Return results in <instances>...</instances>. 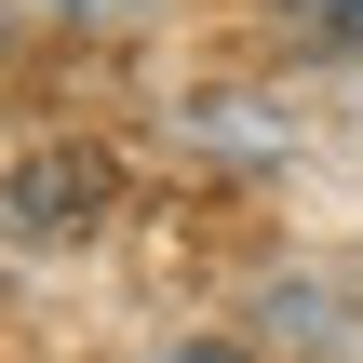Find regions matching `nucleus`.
Masks as SVG:
<instances>
[{
    "instance_id": "obj_1",
    "label": "nucleus",
    "mask_w": 363,
    "mask_h": 363,
    "mask_svg": "<svg viewBox=\"0 0 363 363\" xmlns=\"http://www.w3.org/2000/svg\"><path fill=\"white\" fill-rule=\"evenodd\" d=\"M121 202V162L94 148V135H67V148H27L13 162V189H0V216H13V242L40 256V242H67V229H94Z\"/></svg>"
},
{
    "instance_id": "obj_2",
    "label": "nucleus",
    "mask_w": 363,
    "mask_h": 363,
    "mask_svg": "<svg viewBox=\"0 0 363 363\" xmlns=\"http://www.w3.org/2000/svg\"><path fill=\"white\" fill-rule=\"evenodd\" d=\"M310 27H337V40H363V0H296Z\"/></svg>"
},
{
    "instance_id": "obj_3",
    "label": "nucleus",
    "mask_w": 363,
    "mask_h": 363,
    "mask_svg": "<svg viewBox=\"0 0 363 363\" xmlns=\"http://www.w3.org/2000/svg\"><path fill=\"white\" fill-rule=\"evenodd\" d=\"M175 363H242V350H175Z\"/></svg>"
}]
</instances>
